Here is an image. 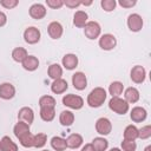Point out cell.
Listing matches in <instances>:
<instances>
[{"label":"cell","mask_w":151,"mask_h":151,"mask_svg":"<svg viewBox=\"0 0 151 151\" xmlns=\"http://www.w3.org/2000/svg\"><path fill=\"white\" fill-rule=\"evenodd\" d=\"M118 4L124 8H131L136 5V1L134 0H119Z\"/></svg>","instance_id":"cell-40"},{"label":"cell","mask_w":151,"mask_h":151,"mask_svg":"<svg viewBox=\"0 0 151 151\" xmlns=\"http://www.w3.org/2000/svg\"><path fill=\"white\" fill-rule=\"evenodd\" d=\"M124 100L127 104H134L139 100V91L136 87H127L124 92Z\"/></svg>","instance_id":"cell-18"},{"label":"cell","mask_w":151,"mask_h":151,"mask_svg":"<svg viewBox=\"0 0 151 151\" xmlns=\"http://www.w3.org/2000/svg\"><path fill=\"white\" fill-rule=\"evenodd\" d=\"M47 142V136L45 133H37L34 136V142H33V146L37 149H41L45 146Z\"/></svg>","instance_id":"cell-34"},{"label":"cell","mask_w":151,"mask_h":151,"mask_svg":"<svg viewBox=\"0 0 151 151\" xmlns=\"http://www.w3.org/2000/svg\"><path fill=\"white\" fill-rule=\"evenodd\" d=\"M100 5H101V7H103L104 11L111 12V11H113L116 8L117 2H116V0H101L100 1Z\"/></svg>","instance_id":"cell-37"},{"label":"cell","mask_w":151,"mask_h":151,"mask_svg":"<svg viewBox=\"0 0 151 151\" xmlns=\"http://www.w3.org/2000/svg\"><path fill=\"white\" fill-rule=\"evenodd\" d=\"M87 13L84 12V11H77L73 15V25L76 27H79V28H83L85 27V25L87 24Z\"/></svg>","instance_id":"cell-19"},{"label":"cell","mask_w":151,"mask_h":151,"mask_svg":"<svg viewBox=\"0 0 151 151\" xmlns=\"http://www.w3.org/2000/svg\"><path fill=\"white\" fill-rule=\"evenodd\" d=\"M61 64L66 70H74L78 66V57L73 53H67L63 57Z\"/></svg>","instance_id":"cell-16"},{"label":"cell","mask_w":151,"mask_h":151,"mask_svg":"<svg viewBox=\"0 0 151 151\" xmlns=\"http://www.w3.org/2000/svg\"><path fill=\"white\" fill-rule=\"evenodd\" d=\"M27 55H28V53H27L26 48H24V47H15L12 51V58L17 63H22L27 58Z\"/></svg>","instance_id":"cell-26"},{"label":"cell","mask_w":151,"mask_h":151,"mask_svg":"<svg viewBox=\"0 0 151 151\" xmlns=\"http://www.w3.org/2000/svg\"><path fill=\"white\" fill-rule=\"evenodd\" d=\"M15 96V87L11 83L0 84V98L5 100H9Z\"/></svg>","instance_id":"cell-12"},{"label":"cell","mask_w":151,"mask_h":151,"mask_svg":"<svg viewBox=\"0 0 151 151\" xmlns=\"http://www.w3.org/2000/svg\"><path fill=\"white\" fill-rule=\"evenodd\" d=\"M42 151H50V150H42Z\"/></svg>","instance_id":"cell-47"},{"label":"cell","mask_w":151,"mask_h":151,"mask_svg":"<svg viewBox=\"0 0 151 151\" xmlns=\"http://www.w3.org/2000/svg\"><path fill=\"white\" fill-rule=\"evenodd\" d=\"M21 64H22V67L26 71L32 72V71H35L39 67V59L34 55H27V58Z\"/></svg>","instance_id":"cell-21"},{"label":"cell","mask_w":151,"mask_h":151,"mask_svg":"<svg viewBox=\"0 0 151 151\" xmlns=\"http://www.w3.org/2000/svg\"><path fill=\"white\" fill-rule=\"evenodd\" d=\"M100 32H101V27L97 21H87V24L84 27L85 37L91 40L97 39L100 35Z\"/></svg>","instance_id":"cell-4"},{"label":"cell","mask_w":151,"mask_h":151,"mask_svg":"<svg viewBox=\"0 0 151 151\" xmlns=\"http://www.w3.org/2000/svg\"><path fill=\"white\" fill-rule=\"evenodd\" d=\"M109 107L117 114H125L129 111V104L120 97H112L109 101Z\"/></svg>","instance_id":"cell-2"},{"label":"cell","mask_w":151,"mask_h":151,"mask_svg":"<svg viewBox=\"0 0 151 151\" xmlns=\"http://www.w3.org/2000/svg\"><path fill=\"white\" fill-rule=\"evenodd\" d=\"M96 131L101 136H107L112 131V124L109 118L101 117L96 122Z\"/></svg>","instance_id":"cell-7"},{"label":"cell","mask_w":151,"mask_h":151,"mask_svg":"<svg viewBox=\"0 0 151 151\" xmlns=\"http://www.w3.org/2000/svg\"><path fill=\"white\" fill-rule=\"evenodd\" d=\"M47 74H48V77L52 78L53 80L59 79V78H61V76H63V67H61L59 64H52V65L48 66Z\"/></svg>","instance_id":"cell-25"},{"label":"cell","mask_w":151,"mask_h":151,"mask_svg":"<svg viewBox=\"0 0 151 151\" xmlns=\"http://www.w3.org/2000/svg\"><path fill=\"white\" fill-rule=\"evenodd\" d=\"M91 144H92L94 151H105L109 146V142L104 137H96Z\"/></svg>","instance_id":"cell-28"},{"label":"cell","mask_w":151,"mask_h":151,"mask_svg":"<svg viewBox=\"0 0 151 151\" xmlns=\"http://www.w3.org/2000/svg\"><path fill=\"white\" fill-rule=\"evenodd\" d=\"M59 122L63 126H71L74 122V114L73 112L68 111V110H65V111H61L60 116H59Z\"/></svg>","instance_id":"cell-23"},{"label":"cell","mask_w":151,"mask_h":151,"mask_svg":"<svg viewBox=\"0 0 151 151\" xmlns=\"http://www.w3.org/2000/svg\"><path fill=\"white\" fill-rule=\"evenodd\" d=\"M127 27L132 32H139L143 28V19L139 14L132 13L127 17Z\"/></svg>","instance_id":"cell-9"},{"label":"cell","mask_w":151,"mask_h":151,"mask_svg":"<svg viewBox=\"0 0 151 151\" xmlns=\"http://www.w3.org/2000/svg\"><path fill=\"white\" fill-rule=\"evenodd\" d=\"M68 88V85H67V81L63 78H59V79H55L53 80V83L51 84V91L55 94H61L64 93L66 90Z\"/></svg>","instance_id":"cell-17"},{"label":"cell","mask_w":151,"mask_h":151,"mask_svg":"<svg viewBox=\"0 0 151 151\" xmlns=\"http://www.w3.org/2000/svg\"><path fill=\"white\" fill-rule=\"evenodd\" d=\"M80 4L84 6H90V5H92V1H80Z\"/></svg>","instance_id":"cell-44"},{"label":"cell","mask_w":151,"mask_h":151,"mask_svg":"<svg viewBox=\"0 0 151 151\" xmlns=\"http://www.w3.org/2000/svg\"><path fill=\"white\" fill-rule=\"evenodd\" d=\"M18 119L20 122H24V123L31 125L33 123V120H34V112H33V110L31 107H28V106L21 107L19 110V112H18Z\"/></svg>","instance_id":"cell-11"},{"label":"cell","mask_w":151,"mask_h":151,"mask_svg":"<svg viewBox=\"0 0 151 151\" xmlns=\"http://www.w3.org/2000/svg\"><path fill=\"white\" fill-rule=\"evenodd\" d=\"M18 4H19L18 0H1L0 1V5L5 8H7V9H12V8L17 7Z\"/></svg>","instance_id":"cell-38"},{"label":"cell","mask_w":151,"mask_h":151,"mask_svg":"<svg viewBox=\"0 0 151 151\" xmlns=\"http://www.w3.org/2000/svg\"><path fill=\"white\" fill-rule=\"evenodd\" d=\"M81 151H94L92 144H85L83 147H81Z\"/></svg>","instance_id":"cell-43"},{"label":"cell","mask_w":151,"mask_h":151,"mask_svg":"<svg viewBox=\"0 0 151 151\" xmlns=\"http://www.w3.org/2000/svg\"><path fill=\"white\" fill-rule=\"evenodd\" d=\"M110 151H122V150H120V149H118V147H112Z\"/></svg>","instance_id":"cell-46"},{"label":"cell","mask_w":151,"mask_h":151,"mask_svg":"<svg viewBox=\"0 0 151 151\" xmlns=\"http://www.w3.org/2000/svg\"><path fill=\"white\" fill-rule=\"evenodd\" d=\"M72 85L78 91L85 90L86 86H87V78H86L85 73H83V72H76L72 76Z\"/></svg>","instance_id":"cell-10"},{"label":"cell","mask_w":151,"mask_h":151,"mask_svg":"<svg viewBox=\"0 0 151 151\" xmlns=\"http://www.w3.org/2000/svg\"><path fill=\"white\" fill-rule=\"evenodd\" d=\"M6 22H7V15H6L4 12H1V11H0V27L5 26V25H6Z\"/></svg>","instance_id":"cell-42"},{"label":"cell","mask_w":151,"mask_h":151,"mask_svg":"<svg viewBox=\"0 0 151 151\" xmlns=\"http://www.w3.org/2000/svg\"><path fill=\"white\" fill-rule=\"evenodd\" d=\"M138 138V129L134 125H127L124 130V139L126 140H136Z\"/></svg>","instance_id":"cell-30"},{"label":"cell","mask_w":151,"mask_h":151,"mask_svg":"<svg viewBox=\"0 0 151 151\" xmlns=\"http://www.w3.org/2000/svg\"><path fill=\"white\" fill-rule=\"evenodd\" d=\"M124 90V85L120 81H112L109 86V93L112 97H119L123 93Z\"/></svg>","instance_id":"cell-29"},{"label":"cell","mask_w":151,"mask_h":151,"mask_svg":"<svg viewBox=\"0 0 151 151\" xmlns=\"http://www.w3.org/2000/svg\"><path fill=\"white\" fill-rule=\"evenodd\" d=\"M18 139H19L20 144L24 147H32L33 146V142H34V134H32L31 131H29V132H26L22 136H20Z\"/></svg>","instance_id":"cell-32"},{"label":"cell","mask_w":151,"mask_h":151,"mask_svg":"<svg viewBox=\"0 0 151 151\" xmlns=\"http://www.w3.org/2000/svg\"><path fill=\"white\" fill-rule=\"evenodd\" d=\"M107 93L103 87H94L87 96V104L90 107H100L106 100Z\"/></svg>","instance_id":"cell-1"},{"label":"cell","mask_w":151,"mask_h":151,"mask_svg":"<svg viewBox=\"0 0 151 151\" xmlns=\"http://www.w3.org/2000/svg\"><path fill=\"white\" fill-rule=\"evenodd\" d=\"M63 104L73 110H80L84 106V99L78 94H66L63 97Z\"/></svg>","instance_id":"cell-3"},{"label":"cell","mask_w":151,"mask_h":151,"mask_svg":"<svg viewBox=\"0 0 151 151\" xmlns=\"http://www.w3.org/2000/svg\"><path fill=\"white\" fill-rule=\"evenodd\" d=\"M55 117V110L53 107H40V118L44 122H52Z\"/></svg>","instance_id":"cell-27"},{"label":"cell","mask_w":151,"mask_h":151,"mask_svg":"<svg viewBox=\"0 0 151 151\" xmlns=\"http://www.w3.org/2000/svg\"><path fill=\"white\" fill-rule=\"evenodd\" d=\"M47 32H48V35L52 38V39H59L61 38L63 35V32H64V28L61 26L60 22L58 21H52L48 27H47Z\"/></svg>","instance_id":"cell-14"},{"label":"cell","mask_w":151,"mask_h":151,"mask_svg":"<svg viewBox=\"0 0 151 151\" xmlns=\"http://www.w3.org/2000/svg\"><path fill=\"white\" fill-rule=\"evenodd\" d=\"M151 137V126L145 125L142 129H138V138L140 139H147Z\"/></svg>","instance_id":"cell-35"},{"label":"cell","mask_w":151,"mask_h":151,"mask_svg":"<svg viewBox=\"0 0 151 151\" xmlns=\"http://www.w3.org/2000/svg\"><path fill=\"white\" fill-rule=\"evenodd\" d=\"M144 151H151V145H147L146 147H145V150Z\"/></svg>","instance_id":"cell-45"},{"label":"cell","mask_w":151,"mask_h":151,"mask_svg":"<svg viewBox=\"0 0 151 151\" xmlns=\"http://www.w3.org/2000/svg\"><path fill=\"white\" fill-rule=\"evenodd\" d=\"M55 104H57L55 99L52 96H48V94L42 96L39 99V106L40 107H53L54 109L55 107Z\"/></svg>","instance_id":"cell-33"},{"label":"cell","mask_w":151,"mask_h":151,"mask_svg":"<svg viewBox=\"0 0 151 151\" xmlns=\"http://www.w3.org/2000/svg\"><path fill=\"white\" fill-rule=\"evenodd\" d=\"M64 5H66L70 8H76V7L80 6L81 4H80V1H76V0H66V1H64Z\"/></svg>","instance_id":"cell-41"},{"label":"cell","mask_w":151,"mask_h":151,"mask_svg":"<svg viewBox=\"0 0 151 151\" xmlns=\"http://www.w3.org/2000/svg\"><path fill=\"white\" fill-rule=\"evenodd\" d=\"M13 132H14V136H15L17 138H19V137L22 136L24 133L29 132V125L26 124V123H24V122H20V120H19V122L14 125Z\"/></svg>","instance_id":"cell-31"},{"label":"cell","mask_w":151,"mask_h":151,"mask_svg":"<svg viewBox=\"0 0 151 151\" xmlns=\"http://www.w3.org/2000/svg\"><path fill=\"white\" fill-rule=\"evenodd\" d=\"M46 5L50 8L57 9V8H60L64 6V1H61V0H46Z\"/></svg>","instance_id":"cell-39"},{"label":"cell","mask_w":151,"mask_h":151,"mask_svg":"<svg viewBox=\"0 0 151 151\" xmlns=\"http://www.w3.org/2000/svg\"><path fill=\"white\" fill-rule=\"evenodd\" d=\"M130 78L136 84L144 83V80L146 78V71H145V68L143 66H140V65L133 66L132 70H131V72H130Z\"/></svg>","instance_id":"cell-8"},{"label":"cell","mask_w":151,"mask_h":151,"mask_svg":"<svg viewBox=\"0 0 151 151\" xmlns=\"http://www.w3.org/2000/svg\"><path fill=\"white\" fill-rule=\"evenodd\" d=\"M0 151H18V145L8 136H4L0 139Z\"/></svg>","instance_id":"cell-20"},{"label":"cell","mask_w":151,"mask_h":151,"mask_svg":"<svg viewBox=\"0 0 151 151\" xmlns=\"http://www.w3.org/2000/svg\"><path fill=\"white\" fill-rule=\"evenodd\" d=\"M51 146L55 151H64L67 147L66 139H64L63 137H59V136H54L51 139Z\"/></svg>","instance_id":"cell-24"},{"label":"cell","mask_w":151,"mask_h":151,"mask_svg":"<svg viewBox=\"0 0 151 151\" xmlns=\"http://www.w3.org/2000/svg\"><path fill=\"white\" fill-rule=\"evenodd\" d=\"M116 45H117V39L111 33L103 34L99 38V47L104 51H111L116 47Z\"/></svg>","instance_id":"cell-6"},{"label":"cell","mask_w":151,"mask_h":151,"mask_svg":"<svg viewBox=\"0 0 151 151\" xmlns=\"http://www.w3.org/2000/svg\"><path fill=\"white\" fill-rule=\"evenodd\" d=\"M146 116H147V112L142 106H136L130 112V118L134 123H142V122H144L146 119Z\"/></svg>","instance_id":"cell-13"},{"label":"cell","mask_w":151,"mask_h":151,"mask_svg":"<svg viewBox=\"0 0 151 151\" xmlns=\"http://www.w3.org/2000/svg\"><path fill=\"white\" fill-rule=\"evenodd\" d=\"M40 37H41V33L40 31L34 27V26H31V27H27L25 31H24V39L27 44L29 45H34L37 42H39L40 40Z\"/></svg>","instance_id":"cell-5"},{"label":"cell","mask_w":151,"mask_h":151,"mask_svg":"<svg viewBox=\"0 0 151 151\" xmlns=\"http://www.w3.org/2000/svg\"><path fill=\"white\" fill-rule=\"evenodd\" d=\"M29 15L35 20H40V19L45 18V15H46L45 6L41 4H33L29 7Z\"/></svg>","instance_id":"cell-15"},{"label":"cell","mask_w":151,"mask_h":151,"mask_svg":"<svg viewBox=\"0 0 151 151\" xmlns=\"http://www.w3.org/2000/svg\"><path fill=\"white\" fill-rule=\"evenodd\" d=\"M83 137L79 133H72L66 138V144L70 149H78L83 144Z\"/></svg>","instance_id":"cell-22"},{"label":"cell","mask_w":151,"mask_h":151,"mask_svg":"<svg viewBox=\"0 0 151 151\" xmlns=\"http://www.w3.org/2000/svg\"><path fill=\"white\" fill-rule=\"evenodd\" d=\"M122 149H123V151H136L137 144H136L134 140L123 139V142H122Z\"/></svg>","instance_id":"cell-36"}]
</instances>
